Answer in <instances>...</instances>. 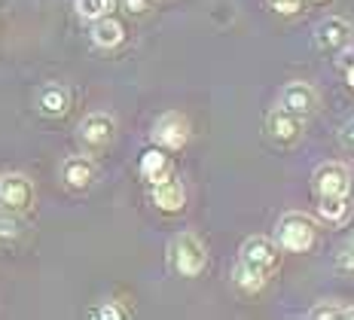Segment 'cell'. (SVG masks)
<instances>
[{"instance_id":"52a82bcc","label":"cell","mask_w":354,"mask_h":320,"mask_svg":"<svg viewBox=\"0 0 354 320\" xmlns=\"http://www.w3.org/2000/svg\"><path fill=\"white\" fill-rule=\"evenodd\" d=\"M351 40H354L351 25L339 16H327L324 21H318V28H315V46L321 52H330V55L345 52L351 46Z\"/></svg>"},{"instance_id":"8992f818","label":"cell","mask_w":354,"mask_h":320,"mask_svg":"<svg viewBox=\"0 0 354 320\" xmlns=\"http://www.w3.org/2000/svg\"><path fill=\"white\" fill-rule=\"evenodd\" d=\"M77 138L86 150H104L116 138V122L110 113H88L77 129Z\"/></svg>"},{"instance_id":"e0dca14e","label":"cell","mask_w":354,"mask_h":320,"mask_svg":"<svg viewBox=\"0 0 354 320\" xmlns=\"http://www.w3.org/2000/svg\"><path fill=\"white\" fill-rule=\"evenodd\" d=\"M266 274H260L257 269H250V265L245 263H235V269H232V284L239 287V290H245V293H260V290L266 287Z\"/></svg>"},{"instance_id":"8fae6325","label":"cell","mask_w":354,"mask_h":320,"mask_svg":"<svg viewBox=\"0 0 354 320\" xmlns=\"http://www.w3.org/2000/svg\"><path fill=\"white\" fill-rule=\"evenodd\" d=\"M150 198L162 214H180L187 207V189H183V183L177 177H165V180L153 183Z\"/></svg>"},{"instance_id":"7a4b0ae2","label":"cell","mask_w":354,"mask_h":320,"mask_svg":"<svg viewBox=\"0 0 354 320\" xmlns=\"http://www.w3.org/2000/svg\"><path fill=\"white\" fill-rule=\"evenodd\" d=\"M315 238H318V226L308 214L290 211L278 220V247L287 253H306L315 247Z\"/></svg>"},{"instance_id":"7402d4cb","label":"cell","mask_w":354,"mask_h":320,"mask_svg":"<svg viewBox=\"0 0 354 320\" xmlns=\"http://www.w3.org/2000/svg\"><path fill=\"white\" fill-rule=\"evenodd\" d=\"M269 6L278 12V16H297L302 0H269Z\"/></svg>"},{"instance_id":"277c9868","label":"cell","mask_w":354,"mask_h":320,"mask_svg":"<svg viewBox=\"0 0 354 320\" xmlns=\"http://www.w3.org/2000/svg\"><path fill=\"white\" fill-rule=\"evenodd\" d=\"M153 144L162 147V150H183L189 140V119L183 113H162L156 122H153V131H150Z\"/></svg>"},{"instance_id":"44dd1931","label":"cell","mask_w":354,"mask_h":320,"mask_svg":"<svg viewBox=\"0 0 354 320\" xmlns=\"http://www.w3.org/2000/svg\"><path fill=\"white\" fill-rule=\"evenodd\" d=\"M92 314L98 320H122V317H129V311H125L120 302H104L101 308H95Z\"/></svg>"},{"instance_id":"83f0119b","label":"cell","mask_w":354,"mask_h":320,"mask_svg":"<svg viewBox=\"0 0 354 320\" xmlns=\"http://www.w3.org/2000/svg\"><path fill=\"white\" fill-rule=\"evenodd\" d=\"M315 3H324V0H315Z\"/></svg>"},{"instance_id":"2e32d148","label":"cell","mask_w":354,"mask_h":320,"mask_svg":"<svg viewBox=\"0 0 354 320\" xmlns=\"http://www.w3.org/2000/svg\"><path fill=\"white\" fill-rule=\"evenodd\" d=\"M141 174H144V180H150V183L165 180V177H171V159L162 150H147L141 156Z\"/></svg>"},{"instance_id":"f1b7e54d","label":"cell","mask_w":354,"mask_h":320,"mask_svg":"<svg viewBox=\"0 0 354 320\" xmlns=\"http://www.w3.org/2000/svg\"><path fill=\"white\" fill-rule=\"evenodd\" d=\"M351 247H354V241H351Z\"/></svg>"},{"instance_id":"3957f363","label":"cell","mask_w":354,"mask_h":320,"mask_svg":"<svg viewBox=\"0 0 354 320\" xmlns=\"http://www.w3.org/2000/svg\"><path fill=\"white\" fill-rule=\"evenodd\" d=\"M239 263H245V265H250V269H257L260 274L269 278V274L275 272L278 265H281V247H278L272 238L254 235V238H248V241L241 244Z\"/></svg>"},{"instance_id":"9c48e42d","label":"cell","mask_w":354,"mask_h":320,"mask_svg":"<svg viewBox=\"0 0 354 320\" xmlns=\"http://www.w3.org/2000/svg\"><path fill=\"white\" fill-rule=\"evenodd\" d=\"M281 110H287V113L306 119L312 116L315 110H318V92H315L308 83H287L281 88Z\"/></svg>"},{"instance_id":"30bf717a","label":"cell","mask_w":354,"mask_h":320,"mask_svg":"<svg viewBox=\"0 0 354 320\" xmlns=\"http://www.w3.org/2000/svg\"><path fill=\"white\" fill-rule=\"evenodd\" d=\"M266 131H269V138L275 140V144L290 147V144H297V140L302 138V119L278 107V110H272V113L266 116Z\"/></svg>"},{"instance_id":"5bb4252c","label":"cell","mask_w":354,"mask_h":320,"mask_svg":"<svg viewBox=\"0 0 354 320\" xmlns=\"http://www.w3.org/2000/svg\"><path fill=\"white\" fill-rule=\"evenodd\" d=\"M122 40H125V28L120 19L101 16L92 21V43L98 49H116V46H122Z\"/></svg>"},{"instance_id":"ffe728a7","label":"cell","mask_w":354,"mask_h":320,"mask_svg":"<svg viewBox=\"0 0 354 320\" xmlns=\"http://www.w3.org/2000/svg\"><path fill=\"white\" fill-rule=\"evenodd\" d=\"M312 320H339L342 317V302L336 299H327V302H318L312 311H308Z\"/></svg>"},{"instance_id":"603a6c76","label":"cell","mask_w":354,"mask_h":320,"mask_svg":"<svg viewBox=\"0 0 354 320\" xmlns=\"http://www.w3.org/2000/svg\"><path fill=\"white\" fill-rule=\"evenodd\" d=\"M120 3L129 16H144V12L150 10V0H120Z\"/></svg>"},{"instance_id":"5b68a950","label":"cell","mask_w":354,"mask_h":320,"mask_svg":"<svg viewBox=\"0 0 354 320\" xmlns=\"http://www.w3.org/2000/svg\"><path fill=\"white\" fill-rule=\"evenodd\" d=\"M0 205L3 211L25 214L34 207V183L25 174H6L0 177Z\"/></svg>"},{"instance_id":"d6986e66","label":"cell","mask_w":354,"mask_h":320,"mask_svg":"<svg viewBox=\"0 0 354 320\" xmlns=\"http://www.w3.org/2000/svg\"><path fill=\"white\" fill-rule=\"evenodd\" d=\"M25 235V223L19 220V214L12 211H0V244H16Z\"/></svg>"},{"instance_id":"4fadbf2b","label":"cell","mask_w":354,"mask_h":320,"mask_svg":"<svg viewBox=\"0 0 354 320\" xmlns=\"http://www.w3.org/2000/svg\"><path fill=\"white\" fill-rule=\"evenodd\" d=\"M37 107H40V113L49 116V119L64 116L68 113V107H71V92L64 86H58V83L43 86L40 95H37Z\"/></svg>"},{"instance_id":"d4e9b609","label":"cell","mask_w":354,"mask_h":320,"mask_svg":"<svg viewBox=\"0 0 354 320\" xmlns=\"http://www.w3.org/2000/svg\"><path fill=\"white\" fill-rule=\"evenodd\" d=\"M339 265H342V269H351L354 272V247H348L342 253V256H339Z\"/></svg>"},{"instance_id":"7c38bea8","label":"cell","mask_w":354,"mask_h":320,"mask_svg":"<svg viewBox=\"0 0 354 320\" xmlns=\"http://www.w3.org/2000/svg\"><path fill=\"white\" fill-rule=\"evenodd\" d=\"M95 174H98V168H95V162L88 159V156H71L62 165V180L77 192L88 189V186L95 183Z\"/></svg>"},{"instance_id":"9a60e30c","label":"cell","mask_w":354,"mask_h":320,"mask_svg":"<svg viewBox=\"0 0 354 320\" xmlns=\"http://www.w3.org/2000/svg\"><path fill=\"white\" fill-rule=\"evenodd\" d=\"M318 217L342 226L351 217V198L348 196H318Z\"/></svg>"},{"instance_id":"4316f807","label":"cell","mask_w":354,"mask_h":320,"mask_svg":"<svg viewBox=\"0 0 354 320\" xmlns=\"http://www.w3.org/2000/svg\"><path fill=\"white\" fill-rule=\"evenodd\" d=\"M345 79H348V86L354 88V62L348 64V70H345Z\"/></svg>"},{"instance_id":"ac0fdd59","label":"cell","mask_w":354,"mask_h":320,"mask_svg":"<svg viewBox=\"0 0 354 320\" xmlns=\"http://www.w3.org/2000/svg\"><path fill=\"white\" fill-rule=\"evenodd\" d=\"M116 3H120V0H73L80 19H86V21H95L101 16H113Z\"/></svg>"},{"instance_id":"484cf974","label":"cell","mask_w":354,"mask_h":320,"mask_svg":"<svg viewBox=\"0 0 354 320\" xmlns=\"http://www.w3.org/2000/svg\"><path fill=\"white\" fill-rule=\"evenodd\" d=\"M339 320H354V305H342V317Z\"/></svg>"},{"instance_id":"cb8c5ba5","label":"cell","mask_w":354,"mask_h":320,"mask_svg":"<svg viewBox=\"0 0 354 320\" xmlns=\"http://www.w3.org/2000/svg\"><path fill=\"white\" fill-rule=\"evenodd\" d=\"M339 144L345 147V150H351L354 153V119H348V122L339 129Z\"/></svg>"},{"instance_id":"6da1fadb","label":"cell","mask_w":354,"mask_h":320,"mask_svg":"<svg viewBox=\"0 0 354 320\" xmlns=\"http://www.w3.org/2000/svg\"><path fill=\"white\" fill-rule=\"evenodd\" d=\"M168 259H171V269L180 278H198L208 265V250L193 232H180L174 235L171 247H168Z\"/></svg>"},{"instance_id":"ba28073f","label":"cell","mask_w":354,"mask_h":320,"mask_svg":"<svg viewBox=\"0 0 354 320\" xmlns=\"http://www.w3.org/2000/svg\"><path fill=\"white\" fill-rule=\"evenodd\" d=\"M318 196H351V171L342 162H324L312 174Z\"/></svg>"}]
</instances>
